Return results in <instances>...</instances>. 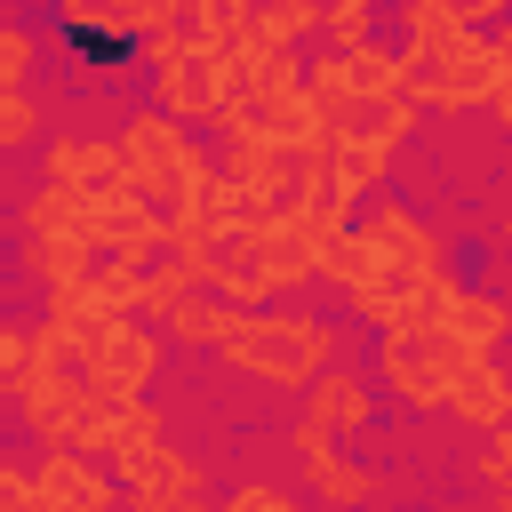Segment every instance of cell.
Here are the masks:
<instances>
[{
  "label": "cell",
  "mask_w": 512,
  "mask_h": 512,
  "mask_svg": "<svg viewBox=\"0 0 512 512\" xmlns=\"http://www.w3.org/2000/svg\"><path fill=\"white\" fill-rule=\"evenodd\" d=\"M432 320H440L456 344H472V352H496V344L512 336V304H504V296H488V288H464V280L440 296V312H432Z\"/></svg>",
  "instance_id": "16"
},
{
  "label": "cell",
  "mask_w": 512,
  "mask_h": 512,
  "mask_svg": "<svg viewBox=\"0 0 512 512\" xmlns=\"http://www.w3.org/2000/svg\"><path fill=\"white\" fill-rule=\"evenodd\" d=\"M488 448H472V472L488 480V488H512V440L504 432H480Z\"/></svg>",
  "instance_id": "30"
},
{
  "label": "cell",
  "mask_w": 512,
  "mask_h": 512,
  "mask_svg": "<svg viewBox=\"0 0 512 512\" xmlns=\"http://www.w3.org/2000/svg\"><path fill=\"white\" fill-rule=\"evenodd\" d=\"M320 40H328V48L376 40V8H368V0H320Z\"/></svg>",
  "instance_id": "26"
},
{
  "label": "cell",
  "mask_w": 512,
  "mask_h": 512,
  "mask_svg": "<svg viewBox=\"0 0 512 512\" xmlns=\"http://www.w3.org/2000/svg\"><path fill=\"white\" fill-rule=\"evenodd\" d=\"M496 432H504V440H512V408H504V424H496Z\"/></svg>",
  "instance_id": "39"
},
{
  "label": "cell",
  "mask_w": 512,
  "mask_h": 512,
  "mask_svg": "<svg viewBox=\"0 0 512 512\" xmlns=\"http://www.w3.org/2000/svg\"><path fill=\"white\" fill-rule=\"evenodd\" d=\"M32 488H40L48 512H120V496H128L120 472L104 456H80V448H48L32 464Z\"/></svg>",
  "instance_id": "9"
},
{
  "label": "cell",
  "mask_w": 512,
  "mask_h": 512,
  "mask_svg": "<svg viewBox=\"0 0 512 512\" xmlns=\"http://www.w3.org/2000/svg\"><path fill=\"white\" fill-rule=\"evenodd\" d=\"M232 312H240V304H224V296L200 280V288H184L160 320H168V336H176V344H208V352H216V336L232 328Z\"/></svg>",
  "instance_id": "18"
},
{
  "label": "cell",
  "mask_w": 512,
  "mask_h": 512,
  "mask_svg": "<svg viewBox=\"0 0 512 512\" xmlns=\"http://www.w3.org/2000/svg\"><path fill=\"white\" fill-rule=\"evenodd\" d=\"M216 360L232 376H256V384H312L328 360H336V328H320L312 312L296 304H248L232 312V328L216 336Z\"/></svg>",
  "instance_id": "1"
},
{
  "label": "cell",
  "mask_w": 512,
  "mask_h": 512,
  "mask_svg": "<svg viewBox=\"0 0 512 512\" xmlns=\"http://www.w3.org/2000/svg\"><path fill=\"white\" fill-rule=\"evenodd\" d=\"M32 64H40V40H32L24 24H0V88H24Z\"/></svg>",
  "instance_id": "28"
},
{
  "label": "cell",
  "mask_w": 512,
  "mask_h": 512,
  "mask_svg": "<svg viewBox=\"0 0 512 512\" xmlns=\"http://www.w3.org/2000/svg\"><path fill=\"white\" fill-rule=\"evenodd\" d=\"M144 80H152V112H168V120H184V128L216 120V112L240 96L232 48H208V40H184V48H176L168 64H152Z\"/></svg>",
  "instance_id": "5"
},
{
  "label": "cell",
  "mask_w": 512,
  "mask_h": 512,
  "mask_svg": "<svg viewBox=\"0 0 512 512\" xmlns=\"http://www.w3.org/2000/svg\"><path fill=\"white\" fill-rule=\"evenodd\" d=\"M40 320H48L72 352H88V336H96L112 312H104V296H96L88 280H64V288H48V312H40Z\"/></svg>",
  "instance_id": "19"
},
{
  "label": "cell",
  "mask_w": 512,
  "mask_h": 512,
  "mask_svg": "<svg viewBox=\"0 0 512 512\" xmlns=\"http://www.w3.org/2000/svg\"><path fill=\"white\" fill-rule=\"evenodd\" d=\"M344 56V88L352 96H392L400 80H408V56H400V40H360V48H336Z\"/></svg>",
  "instance_id": "17"
},
{
  "label": "cell",
  "mask_w": 512,
  "mask_h": 512,
  "mask_svg": "<svg viewBox=\"0 0 512 512\" xmlns=\"http://www.w3.org/2000/svg\"><path fill=\"white\" fill-rule=\"evenodd\" d=\"M504 240H512V208H504Z\"/></svg>",
  "instance_id": "40"
},
{
  "label": "cell",
  "mask_w": 512,
  "mask_h": 512,
  "mask_svg": "<svg viewBox=\"0 0 512 512\" xmlns=\"http://www.w3.org/2000/svg\"><path fill=\"white\" fill-rule=\"evenodd\" d=\"M416 96L408 88H392V96H344V104H328L320 112V128L328 136H352V144H384V152H400V136L416 128Z\"/></svg>",
  "instance_id": "11"
},
{
  "label": "cell",
  "mask_w": 512,
  "mask_h": 512,
  "mask_svg": "<svg viewBox=\"0 0 512 512\" xmlns=\"http://www.w3.org/2000/svg\"><path fill=\"white\" fill-rule=\"evenodd\" d=\"M40 136H48V120H40L32 88H0V160H8V152H32Z\"/></svg>",
  "instance_id": "24"
},
{
  "label": "cell",
  "mask_w": 512,
  "mask_h": 512,
  "mask_svg": "<svg viewBox=\"0 0 512 512\" xmlns=\"http://www.w3.org/2000/svg\"><path fill=\"white\" fill-rule=\"evenodd\" d=\"M488 112H496V128L512 136V88H496V96H488Z\"/></svg>",
  "instance_id": "37"
},
{
  "label": "cell",
  "mask_w": 512,
  "mask_h": 512,
  "mask_svg": "<svg viewBox=\"0 0 512 512\" xmlns=\"http://www.w3.org/2000/svg\"><path fill=\"white\" fill-rule=\"evenodd\" d=\"M0 512H48V504H40V488H32V472L0 464Z\"/></svg>",
  "instance_id": "31"
},
{
  "label": "cell",
  "mask_w": 512,
  "mask_h": 512,
  "mask_svg": "<svg viewBox=\"0 0 512 512\" xmlns=\"http://www.w3.org/2000/svg\"><path fill=\"white\" fill-rule=\"evenodd\" d=\"M312 280V240L288 224V208H272V216H256L248 232H232L216 256H208V288L224 296V304H280V296H296Z\"/></svg>",
  "instance_id": "2"
},
{
  "label": "cell",
  "mask_w": 512,
  "mask_h": 512,
  "mask_svg": "<svg viewBox=\"0 0 512 512\" xmlns=\"http://www.w3.org/2000/svg\"><path fill=\"white\" fill-rule=\"evenodd\" d=\"M304 424H320V432H368V424H376V376L328 360V368L304 384Z\"/></svg>",
  "instance_id": "12"
},
{
  "label": "cell",
  "mask_w": 512,
  "mask_h": 512,
  "mask_svg": "<svg viewBox=\"0 0 512 512\" xmlns=\"http://www.w3.org/2000/svg\"><path fill=\"white\" fill-rule=\"evenodd\" d=\"M96 240L72 224V232H16V264L40 280V288H64V280H88L96 272Z\"/></svg>",
  "instance_id": "13"
},
{
  "label": "cell",
  "mask_w": 512,
  "mask_h": 512,
  "mask_svg": "<svg viewBox=\"0 0 512 512\" xmlns=\"http://www.w3.org/2000/svg\"><path fill=\"white\" fill-rule=\"evenodd\" d=\"M184 40H192V32H184V24H160V32H144V40H136V64H144V72H152V64H168V56H176V48H184Z\"/></svg>",
  "instance_id": "32"
},
{
  "label": "cell",
  "mask_w": 512,
  "mask_h": 512,
  "mask_svg": "<svg viewBox=\"0 0 512 512\" xmlns=\"http://www.w3.org/2000/svg\"><path fill=\"white\" fill-rule=\"evenodd\" d=\"M24 368H32V328L0 320V392H16V384H24Z\"/></svg>",
  "instance_id": "29"
},
{
  "label": "cell",
  "mask_w": 512,
  "mask_h": 512,
  "mask_svg": "<svg viewBox=\"0 0 512 512\" xmlns=\"http://www.w3.org/2000/svg\"><path fill=\"white\" fill-rule=\"evenodd\" d=\"M128 512H216L200 496H128Z\"/></svg>",
  "instance_id": "35"
},
{
  "label": "cell",
  "mask_w": 512,
  "mask_h": 512,
  "mask_svg": "<svg viewBox=\"0 0 512 512\" xmlns=\"http://www.w3.org/2000/svg\"><path fill=\"white\" fill-rule=\"evenodd\" d=\"M416 104H432V112H472V104H488L496 96V64H488V32L472 24V32H456V40H440V48H416L408 56V80H400Z\"/></svg>",
  "instance_id": "6"
},
{
  "label": "cell",
  "mask_w": 512,
  "mask_h": 512,
  "mask_svg": "<svg viewBox=\"0 0 512 512\" xmlns=\"http://www.w3.org/2000/svg\"><path fill=\"white\" fill-rule=\"evenodd\" d=\"M40 176L48 184H72V192H104V184H128V160H120V136H40Z\"/></svg>",
  "instance_id": "10"
},
{
  "label": "cell",
  "mask_w": 512,
  "mask_h": 512,
  "mask_svg": "<svg viewBox=\"0 0 512 512\" xmlns=\"http://www.w3.org/2000/svg\"><path fill=\"white\" fill-rule=\"evenodd\" d=\"M112 472H120L128 496H200V464L184 448H168V440H144L128 456H112Z\"/></svg>",
  "instance_id": "15"
},
{
  "label": "cell",
  "mask_w": 512,
  "mask_h": 512,
  "mask_svg": "<svg viewBox=\"0 0 512 512\" xmlns=\"http://www.w3.org/2000/svg\"><path fill=\"white\" fill-rule=\"evenodd\" d=\"M304 32H320V0H256L248 16V40H272V48H296Z\"/></svg>",
  "instance_id": "22"
},
{
  "label": "cell",
  "mask_w": 512,
  "mask_h": 512,
  "mask_svg": "<svg viewBox=\"0 0 512 512\" xmlns=\"http://www.w3.org/2000/svg\"><path fill=\"white\" fill-rule=\"evenodd\" d=\"M472 360V344H456L440 320H408L376 336V384H392L408 408H448L456 368Z\"/></svg>",
  "instance_id": "4"
},
{
  "label": "cell",
  "mask_w": 512,
  "mask_h": 512,
  "mask_svg": "<svg viewBox=\"0 0 512 512\" xmlns=\"http://www.w3.org/2000/svg\"><path fill=\"white\" fill-rule=\"evenodd\" d=\"M112 24H120L128 40H144V32H160V24H184V0H112Z\"/></svg>",
  "instance_id": "27"
},
{
  "label": "cell",
  "mask_w": 512,
  "mask_h": 512,
  "mask_svg": "<svg viewBox=\"0 0 512 512\" xmlns=\"http://www.w3.org/2000/svg\"><path fill=\"white\" fill-rule=\"evenodd\" d=\"M504 408H512V376L496 368V352H472V360L456 368V384H448V416L472 424V432H496Z\"/></svg>",
  "instance_id": "14"
},
{
  "label": "cell",
  "mask_w": 512,
  "mask_h": 512,
  "mask_svg": "<svg viewBox=\"0 0 512 512\" xmlns=\"http://www.w3.org/2000/svg\"><path fill=\"white\" fill-rule=\"evenodd\" d=\"M72 224H80V192H72V184H48V176H40V184L24 192V208H16V232H72Z\"/></svg>",
  "instance_id": "23"
},
{
  "label": "cell",
  "mask_w": 512,
  "mask_h": 512,
  "mask_svg": "<svg viewBox=\"0 0 512 512\" xmlns=\"http://www.w3.org/2000/svg\"><path fill=\"white\" fill-rule=\"evenodd\" d=\"M80 8H112V0H56V16H80Z\"/></svg>",
  "instance_id": "38"
},
{
  "label": "cell",
  "mask_w": 512,
  "mask_h": 512,
  "mask_svg": "<svg viewBox=\"0 0 512 512\" xmlns=\"http://www.w3.org/2000/svg\"><path fill=\"white\" fill-rule=\"evenodd\" d=\"M368 8H392V0H368Z\"/></svg>",
  "instance_id": "41"
},
{
  "label": "cell",
  "mask_w": 512,
  "mask_h": 512,
  "mask_svg": "<svg viewBox=\"0 0 512 512\" xmlns=\"http://www.w3.org/2000/svg\"><path fill=\"white\" fill-rule=\"evenodd\" d=\"M0 224H8V216H0Z\"/></svg>",
  "instance_id": "42"
},
{
  "label": "cell",
  "mask_w": 512,
  "mask_h": 512,
  "mask_svg": "<svg viewBox=\"0 0 512 512\" xmlns=\"http://www.w3.org/2000/svg\"><path fill=\"white\" fill-rule=\"evenodd\" d=\"M120 160H128V192H144L160 216H184L192 200H200V184L216 176V160L200 152V136L184 128V120H168V112H128L120 128Z\"/></svg>",
  "instance_id": "3"
},
{
  "label": "cell",
  "mask_w": 512,
  "mask_h": 512,
  "mask_svg": "<svg viewBox=\"0 0 512 512\" xmlns=\"http://www.w3.org/2000/svg\"><path fill=\"white\" fill-rule=\"evenodd\" d=\"M80 376H88L104 400H144V392L160 384V328H152L144 312H112V320L88 336Z\"/></svg>",
  "instance_id": "7"
},
{
  "label": "cell",
  "mask_w": 512,
  "mask_h": 512,
  "mask_svg": "<svg viewBox=\"0 0 512 512\" xmlns=\"http://www.w3.org/2000/svg\"><path fill=\"white\" fill-rule=\"evenodd\" d=\"M296 464H304V488H312L328 512H360V504L384 496V472L352 464V456L336 448V432H320V424H296Z\"/></svg>",
  "instance_id": "8"
},
{
  "label": "cell",
  "mask_w": 512,
  "mask_h": 512,
  "mask_svg": "<svg viewBox=\"0 0 512 512\" xmlns=\"http://www.w3.org/2000/svg\"><path fill=\"white\" fill-rule=\"evenodd\" d=\"M464 8V24H488V16H512V0H456Z\"/></svg>",
  "instance_id": "36"
},
{
  "label": "cell",
  "mask_w": 512,
  "mask_h": 512,
  "mask_svg": "<svg viewBox=\"0 0 512 512\" xmlns=\"http://www.w3.org/2000/svg\"><path fill=\"white\" fill-rule=\"evenodd\" d=\"M248 16H256V0H184V32L208 40V48H240Z\"/></svg>",
  "instance_id": "21"
},
{
  "label": "cell",
  "mask_w": 512,
  "mask_h": 512,
  "mask_svg": "<svg viewBox=\"0 0 512 512\" xmlns=\"http://www.w3.org/2000/svg\"><path fill=\"white\" fill-rule=\"evenodd\" d=\"M392 16H400V56H416V48H440V40L472 32L456 0H392Z\"/></svg>",
  "instance_id": "20"
},
{
  "label": "cell",
  "mask_w": 512,
  "mask_h": 512,
  "mask_svg": "<svg viewBox=\"0 0 512 512\" xmlns=\"http://www.w3.org/2000/svg\"><path fill=\"white\" fill-rule=\"evenodd\" d=\"M384 160H392L384 144H352V136H328V168H336L352 192H376V184H384Z\"/></svg>",
  "instance_id": "25"
},
{
  "label": "cell",
  "mask_w": 512,
  "mask_h": 512,
  "mask_svg": "<svg viewBox=\"0 0 512 512\" xmlns=\"http://www.w3.org/2000/svg\"><path fill=\"white\" fill-rule=\"evenodd\" d=\"M488 64H496V88H512V16L488 32Z\"/></svg>",
  "instance_id": "34"
},
{
  "label": "cell",
  "mask_w": 512,
  "mask_h": 512,
  "mask_svg": "<svg viewBox=\"0 0 512 512\" xmlns=\"http://www.w3.org/2000/svg\"><path fill=\"white\" fill-rule=\"evenodd\" d=\"M216 512H296V504H288V488H264V480H248V488H240L232 504H216Z\"/></svg>",
  "instance_id": "33"
}]
</instances>
